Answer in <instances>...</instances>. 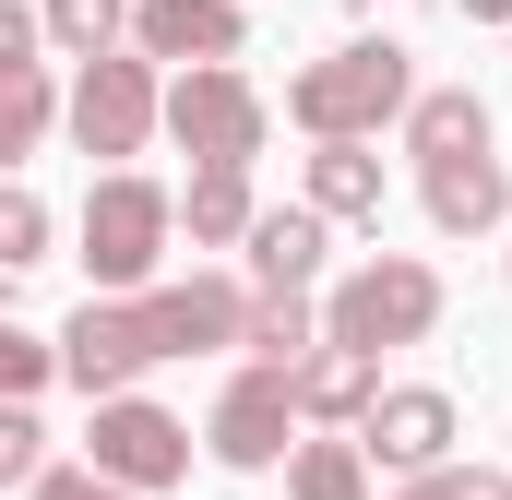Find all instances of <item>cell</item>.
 <instances>
[{"label": "cell", "instance_id": "4316f807", "mask_svg": "<svg viewBox=\"0 0 512 500\" xmlns=\"http://www.w3.org/2000/svg\"><path fill=\"white\" fill-rule=\"evenodd\" d=\"M36 48H48L36 0H0V72H36Z\"/></svg>", "mask_w": 512, "mask_h": 500}, {"label": "cell", "instance_id": "4fadbf2b", "mask_svg": "<svg viewBox=\"0 0 512 500\" xmlns=\"http://www.w3.org/2000/svg\"><path fill=\"white\" fill-rule=\"evenodd\" d=\"M417 203H429V227H441V239H489V227H512L501 143H489V155H429V167H417Z\"/></svg>", "mask_w": 512, "mask_h": 500}, {"label": "cell", "instance_id": "9a60e30c", "mask_svg": "<svg viewBox=\"0 0 512 500\" xmlns=\"http://www.w3.org/2000/svg\"><path fill=\"white\" fill-rule=\"evenodd\" d=\"M501 143V120H489V96L477 84H417L405 96V155L429 167V155H489Z\"/></svg>", "mask_w": 512, "mask_h": 500}, {"label": "cell", "instance_id": "cb8c5ba5", "mask_svg": "<svg viewBox=\"0 0 512 500\" xmlns=\"http://www.w3.org/2000/svg\"><path fill=\"white\" fill-rule=\"evenodd\" d=\"M393 500H512V465H453L441 453V465H417Z\"/></svg>", "mask_w": 512, "mask_h": 500}, {"label": "cell", "instance_id": "2e32d148", "mask_svg": "<svg viewBox=\"0 0 512 500\" xmlns=\"http://www.w3.org/2000/svg\"><path fill=\"white\" fill-rule=\"evenodd\" d=\"M382 203H393V179H382V155H370V143H322V155H310V215H334V227H370V239H382Z\"/></svg>", "mask_w": 512, "mask_h": 500}, {"label": "cell", "instance_id": "8992f818", "mask_svg": "<svg viewBox=\"0 0 512 500\" xmlns=\"http://www.w3.org/2000/svg\"><path fill=\"white\" fill-rule=\"evenodd\" d=\"M143 370H167V334H155V310H143V286L131 298H84L72 322H60V381L96 405V393H131Z\"/></svg>", "mask_w": 512, "mask_h": 500}, {"label": "cell", "instance_id": "3957f363", "mask_svg": "<svg viewBox=\"0 0 512 500\" xmlns=\"http://www.w3.org/2000/svg\"><path fill=\"white\" fill-rule=\"evenodd\" d=\"M167 239H179V191H155L143 167H108V179L84 191V274H96V298L155 286Z\"/></svg>", "mask_w": 512, "mask_h": 500}, {"label": "cell", "instance_id": "8fae6325", "mask_svg": "<svg viewBox=\"0 0 512 500\" xmlns=\"http://www.w3.org/2000/svg\"><path fill=\"white\" fill-rule=\"evenodd\" d=\"M120 48H143L155 72H167V60H239V48H251V12H239V0H131Z\"/></svg>", "mask_w": 512, "mask_h": 500}, {"label": "cell", "instance_id": "52a82bcc", "mask_svg": "<svg viewBox=\"0 0 512 500\" xmlns=\"http://www.w3.org/2000/svg\"><path fill=\"white\" fill-rule=\"evenodd\" d=\"M84 465H96V477H120V489H179V477H191V429H179L155 393H96Z\"/></svg>", "mask_w": 512, "mask_h": 500}, {"label": "cell", "instance_id": "484cf974", "mask_svg": "<svg viewBox=\"0 0 512 500\" xmlns=\"http://www.w3.org/2000/svg\"><path fill=\"white\" fill-rule=\"evenodd\" d=\"M24 500H143V489L96 477V465H36V477H24Z\"/></svg>", "mask_w": 512, "mask_h": 500}, {"label": "cell", "instance_id": "ffe728a7", "mask_svg": "<svg viewBox=\"0 0 512 500\" xmlns=\"http://www.w3.org/2000/svg\"><path fill=\"white\" fill-rule=\"evenodd\" d=\"M310 334H322V310H310V286H251V334H239L251 358H274V370H286V358H298Z\"/></svg>", "mask_w": 512, "mask_h": 500}, {"label": "cell", "instance_id": "d6986e66", "mask_svg": "<svg viewBox=\"0 0 512 500\" xmlns=\"http://www.w3.org/2000/svg\"><path fill=\"white\" fill-rule=\"evenodd\" d=\"M48 131H60V84H48V60H36V72H0V179H12Z\"/></svg>", "mask_w": 512, "mask_h": 500}, {"label": "cell", "instance_id": "5b68a950", "mask_svg": "<svg viewBox=\"0 0 512 500\" xmlns=\"http://www.w3.org/2000/svg\"><path fill=\"white\" fill-rule=\"evenodd\" d=\"M155 108H167V72H155L143 48H96V60L72 72V96H60V131H72L84 155L131 167V155L155 143Z\"/></svg>", "mask_w": 512, "mask_h": 500}, {"label": "cell", "instance_id": "d4e9b609", "mask_svg": "<svg viewBox=\"0 0 512 500\" xmlns=\"http://www.w3.org/2000/svg\"><path fill=\"white\" fill-rule=\"evenodd\" d=\"M36 465H48V417L12 393V405H0V489L24 500V477H36Z\"/></svg>", "mask_w": 512, "mask_h": 500}, {"label": "cell", "instance_id": "7402d4cb", "mask_svg": "<svg viewBox=\"0 0 512 500\" xmlns=\"http://www.w3.org/2000/svg\"><path fill=\"white\" fill-rule=\"evenodd\" d=\"M48 381H60V334H36V322H12V310H0V405H12V393L36 405Z\"/></svg>", "mask_w": 512, "mask_h": 500}, {"label": "cell", "instance_id": "e0dca14e", "mask_svg": "<svg viewBox=\"0 0 512 500\" xmlns=\"http://www.w3.org/2000/svg\"><path fill=\"white\" fill-rule=\"evenodd\" d=\"M251 167H191V191H179V239L191 250H239L251 239Z\"/></svg>", "mask_w": 512, "mask_h": 500}, {"label": "cell", "instance_id": "ac0fdd59", "mask_svg": "<svg viewBox=\"0 0 512 500\" xmlns=\"http://www.w3.org/2000/svg\"><path fill=\"white\" fill-rule=\"evenodd\" d=\"M286 500H370V453H358V429L298 441V453H286Z\"/></svg>", "mask_w": 512, "mask_h": 500}, {"label": "cell", "instance_id": "7c38bea8", "mask_svg": "<svg viewBox=\"0 0 512 500\" xmlns=\"http://www.w3.org/2000/svg\"><path fill=\"white\" fill-rule=\"evenodd\" d=\"M286 393H298V429H358V417H370V393H382V358H370V346L310 334V346L286 358Z\"/></svg>", "mask_w": 512, "mask_h": 500}, {"label": "cell", "instance_id": "83f0119b", "mask_svg": "<svg viewBox=\"0 0 512 500\" xmlns=\"http://www.w3.org/2000/svg\"><path fill=\"white\" fill-rule=\"evenodd\" d=\"M465 12H477V24H512V0H465Z\"/></svg>", "mask_w": 512, "mask_h": 500}, {"label": "cell", "instance_id": "7a4b0ae2", "mask_svg": "<svg viewBox=\"0 0 512 500\" xmlns=\"http://www.w3.org/2000/svg\"><path fill=\"white\" fill-rule=\"evenodd\" d=\"M155 131H167L191 167H251L262 131H274V108H262V84L239 72V60H179V72H167Z\"/></svg>", "mask_w": 512, "mask_h": 500}, {"label": "cell", "instance_id": "5bb4252c", "mask_svg": "<svg viewBox=\"0 0 512 500\" xmlns=\"http://www.w3.org/2000/svg\"><path fill=\"white\" fill-rule=\"evenodd\" d=\"M251 286H322V250H334V215H310V203H262L251 215Z\"/></svg>", "mask_w": 512, "mask_h": 500}, {"label": "cell", "instance_id": "44dd1931", "mask_svg": "<svg viewBox=\"0 0 512 500\" xmlns=\"http://www.w3.org/2000/svg\"><path fill=\"white\" fill-rule=\"evenodd\" d=\"M36 24H48V48L96 60V48H120V36H131V0H36Z\"/></svg>", "mask_w": 512, "mask_h": 500}, {"label": "cell", "instance_id": "ba28073f", "mask_svg": "<svg viewBox=\"0 0 512 500\" xmlns=\"http://www.w3.org/2000/svg\"><path fill=\"white\" fill-rule=\"evenodd\" d=\"M203 441H215V465H239V477H274V465H286V441H298V393H286V370H274V358H251V370L215 393Z\"/></svg>", "mask_w": 512, "mask_h": 500}, {"label": "cell", "instance_id": "603a6c76", "mask_svg": "<svg viewBox=\"0 0 512 500\" xmlns=\"http://www.w3.org/2000/svg\"><path fill=\"white\" fill-rule=\"evenodd\" d=\"M48 239H60V227H48V203H36L24 179H0V274H36Z\"/></svg>", "mask_w": 512, "mask_h": 500}, {"label": "cell", "instance_id": "9c48e42d", "mask_svg": "<svg viewBox=\"0 0 512 500\" xmlns=\"http://www.w3.org/2000/svg\"><path fill=\"white\" fill-rule=\"evenodd\" d=\"M453 429H465V417H453V393H441V381H382V393H370V417H358V453L393 465V477H417V465H441V453H453Z\"/></svg>", "mask_w": 512, "mask_h": 500}, {"label": "cell", "instance_id": "277c9868", "mask_svg": "<svg viewBox=\"0 0 512 500\" xmlns=\"http://www.w3.org/2000/svg\"><path fill=\"white\" fill-rule=\"evenodd\" d=\"M429 322H441V274H429L417 250H370V262L334 274V298H322V334H334V346H370V358L429 346Z\"/></svg>", "mask_w": 512, "mask_h": 500}, {"label": "cell", "instance_id": "30bf717a", "mask_svg": "<svg viewBox=\"0 0 512 500\" xmlns=\"http://www.w3.org/2000/svg\"><path fill=\"white\" fill-rule=\"evenodd\" d=\"M143 310H155L167 358H215V346H239V334H251V286H239V274H179V286H143Z\"/></svg>", "mask_w": 512, "mask_h": 500}, {"label": "cell", "instance_id": "6da1fadb", "mask_svg": "<svg viewBox=\"0 0 512 500\" xmlns=\"http://www.w3.org/2000/svg\"><path fill=\"white\" fill-rule=\"evenodd\" d=\"M405 96H417V48L358 36V48H322V60L286 84V120L310 131V143H382V131L405 120Z\"/></svg>", "mask_w": 512, "mask_h": 500}]
</instances>
